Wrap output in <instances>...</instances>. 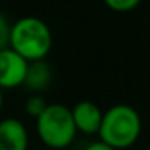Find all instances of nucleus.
<instances>
[{"instance_id": "nucleus-3", "label": "nucleus", "mask_w": 150, "mask_h": 150, "mask_svg": "<svg viewBox=\"0 0 150 150\" xmlns=\"http://www.w3.org/2000/svg\"><path fill=\"white\" fill-rule=\"evenodd\" d=\"M36 131L39 139L50 149H66L76 137V126L71 108L62 103L47 105L45 111L36 120Z\"/></svg>"}, {"instance_id": "nucleus-6", "label": "nucleus", "mask_w": 150, "mask_h": 150, "mask_svg": "<svg viewBox=\"0 0 150 150\" xmlns=\"http://www.w3.org/2000/svg\"><path fill=\"white\" fill-rule=\"evenodd\" d=\"M29 136L26 126L16 118L0 121V150H28Z\"/></svg>"}, {"instance_id": "nucleus-10", "label": "nucleus", "mask_w": 150, "mask_h": 150, "mask_svg": "<svg viewBox=\"0 0 150 150\" xmlns=\"http://www.w3.org/2000/svg\"><path fill=\"white\" fill-rule=\"evenodd\" d=\"M10 23L5 18V15L0 11V50H5L10 47Z\"/></svg>"}, {"instance_id": "nucleus-12", "label": "nucleus", "mask_w": 150, "mask_h": 150, "mask_svg": "<svg viewBox=\"0 0 150 150\" xmlns=\"http://www.w3.org/2000/svg\"><path fill=\"white\" fill-rule=\"evenodd\" d=\"M4 107V95H2V89H0V110Z\"/></svg>"}, {"instance_id": "nucleus-8", "label": "nucleus", "mask_w": 150, "mask_h": 150, "mask_svg": "<svg viewBox=\"0 0 150 150\" xmlns=\"http://www.w3.org/2000/svg\"><path fill=\"white\" fill-rule=\"evenodd\" d=\"M47 105L49 103L45 102L44 97H40V95H31V97L24 102V110H26V113L29 115V116H33L37 120V118L45 111Z\"/></svg>"}, {"instance_id": "nucleus-1", "label": "nucleus", "mask_w": 150, "mask_h": 150, "mask_svg": "<svg viewBox=\"0 0 150 150\" xmlns=\"http://www.w3.org/2000/svg\"><path fill=\"white\" fill-rule=\"evenodd\" d=\"M142 129L140 116L131 105H113L103 113L98 137L115 150H124L137 142Z\"/></svg>"}, {"instance_id": "nucleus-2", "label": "nucleus", "mask_w": 150, "mask_h": 150, "mask_svg": "<svg viewBox=\"0 0 150 150\" xmlns=\"http://www.w3.org/2000/svg\"><path fill=\"white\" fill-rule=\"evenodd\" d=\"M52 42L50 28L40 18L24 16L11 24L10 49L21 55L28 63L45 58L52 49Z\"/></svg>"}, {"instance_id": "nucleus-7", "label": "nucleus", "mask_w": 150, "mask_h": 150, "mask_svg": "<svg viewBox=\"0 0 150 150\" xmlns=\"http://www.w3.org/2000/svg\"><path fill=\"white\" fill-rule=\"evenodd\" d=\"M50 81H52V71H50V66L44 60H40V62H31L28 65V73H26V78H24V82H23V86L28 91L40 92L49 87Z\"/></svg>"}, {"instance_id": "nucleus-4", "label": "nucleus", "mask_w": 150, "mask_h": 150, "mask_svg": "<svg viewBox=\"0 0 150 150\" xmlns=\"http://www.w3.org/2000/svg\"><path fill=\"white\" fill-rule=\"evenodd\" d=\"M29 63L10 47L0 50V89L23 86Z\"/></svg>"}, {"instance_id": "nucleus-9", "label": "nucleus", "mask_w": 150, "mask_h": 150, "mask_svg": "<svg viewBox=\"0 0 150 150\" xmlns=\"http://www.w3.org/2000/svg\"><path fill=\"white\" fill-rule=\"evenodd\" d=\"M103 4L113 11L126 13V11H132L134 8H137L142 4V0H103Z\"/></svg>"}, {"instance_id": "nucleus-11", "label": "nucleus", "mask_w": 150, "mask_h": 150, "mask_svg": "<svg viewBox=\"0 0 150 150\" xmlns=\"http://www.w3.org/2000/svg\"><path fill=\"white\" fill-rule=\"evenodd\" d=\"M86 150H115V149H111L110 145H107V144H103L102 140H97V142H92V144H89V145L86 147Z\"/></svg>"}, {"instance_id": "nucleus-5", "label": "nucleus", "mask_w": 150, "mask_h": 150, "mask_svg": "<svg viewBox=\"0 0 150 150\" xmlns=\"http://www.w3.org/2000/svg\"><path fill=\"white\" fill-rule=\"evenodd\" d=\"M73 121H74L76 131L84 134H98L102 124L103 113L94 102H79L71 108Z\"/></svg>"}]
</instances>
